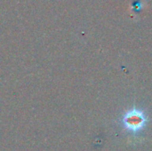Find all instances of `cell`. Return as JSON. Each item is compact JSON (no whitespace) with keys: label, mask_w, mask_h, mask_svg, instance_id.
Wrapping results in <instances>:
<instances>
[{"label":"cell","mask_w":152,"mask_h":151,"mask_svg":"<svg viewBox=\"0 0 152 151\" xmlns=\"http://www.w3.org/2000/svg\"><path fill=\"white\" fill-rule=\"evenodd\" d=\"M148 121L147 116L142 110L133 109L126 113L122 119L121 124L130 133H137L142 131Z\"/></svg>","instance_id":"6da1fadb"}]
</instances>
